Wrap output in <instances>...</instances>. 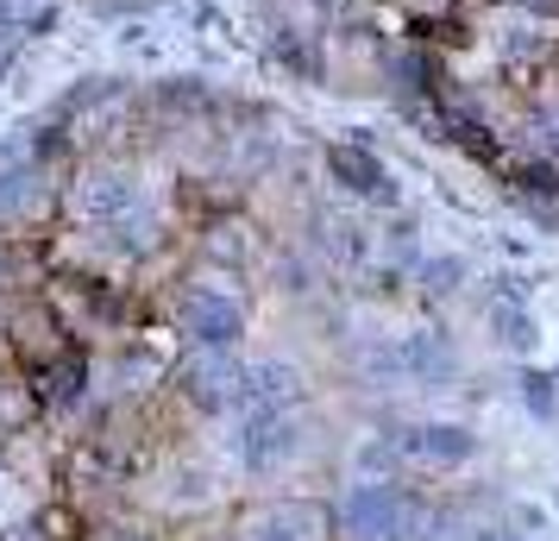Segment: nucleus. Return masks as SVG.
Returning a JSON list of instances; mask_svg holds the SVG:
<instances>
[{"label": "nucleus", "instance_id": "f03ea898", "mask_svg": "<svg viewBox=\"0 0 559 541\" xmlns=\"http://www.w3.org/2000/svg\"><path fill=\"white\" fill-rule=\"evenodd\" d=\"M32 522H38V536H45V541H88V529H95V522H88V516L63 497V491H57L51 504H38V510H32Z\"/></svg>", "mask_w": 559, "mask_h": 541}, {"label": "nucleus", "instance_id": "f257e3e1", "mask_svg": "<svg viewBox=\"0 0 559 541\" xmlns=\"http://www.w3.org/2000/svg\"><path fill=\"white\" fill-rule=\"evenodd\" d=\"M227 541H340V522L308 497H252L227 516Z\"/></svg>", "mask_w": 559, "mask_h": 541}, {"label": "nucleus", "instance_id": "7ed1b4c3", "mask_svg": "<svg viewBox=\"0 0 559 541\" xmlns=\"http://www.w3.org/2000/svg\"><path fill=\"white\" fill-rule=\"evenodd\" d=\"M0 541H45V536H38V522L26 516V522H13V529H0Z\"/></svg>", "mask_w": 559, "mask_h": 541}]
</instances>
